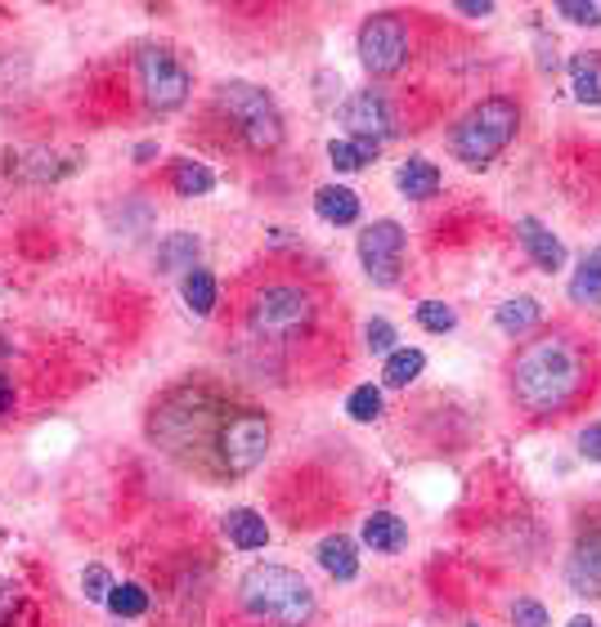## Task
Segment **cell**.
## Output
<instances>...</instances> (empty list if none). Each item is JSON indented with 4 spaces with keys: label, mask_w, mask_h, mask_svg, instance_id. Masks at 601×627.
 <instances>
[{
    "label": "cell",
    "mask_w": 601,
    "mask_h": 627,
    "mask_svg": "<svg viewBox=\"0 0 601 627\" xmlns=\"http://www.w3.org/2000/svg\"><path fill=\"white\" fill-rule=\"evenodd\" d=\"M592 385L588 350L566 332H547L521 346L512 363V395L530 417H562Z\"/></svg>",
    "instance_id": "cell-1"
},
{
    "label": "cell",
    "mask_w": 601,
    "mask_h": 627,
    "mask_svg": "<svg viewBox=\"0 0 601 627\" xmlns=\"http://www.w3.org/2000/svg\"><path fill=\"white\" fill-rule=\"evenodd\" d=\"M234 413L239 408H229L207 385H184L153 408V440L184 466L220 479V436Z\"/></svg>",
    "instance_id": "cell-2"
},
{
    "label": "cell",
    "mask_w": 601,
    "mask_h": 627,
    "mask_svg": "<svg viewBox=\"0 0 601 627\" xmlns=\"http://www.w3.org/2000/svg\"><path fill=\"white\" fill-rule=\"evenodd\" d=\"M239 601L247 618L269 627H305L314 618V592L288 565H252L239 583Z\"/></svg>",
    "instance_id": "cell-3"
},
{
    "label": "cell",
    "mask_w": 601,
    "mask_h": 627,
    "mask_svg": "<svg viewBox=\"0 0 601 627\" xmlns=\"http://www.w3.org/2000/svg\"><path fill=\"white\" fill-rule=\"evenodd\" d=\"M517 126H521V108L512 100H481L449 130V153L462 166H489L517 139Z\"/></svg>",
    "instance_id": "cell-4"
},
{
    "label": "cell",
    "mask_w": 601,
    "mask_h": 627,
    "mask_svg": "<svg viewBox=\"0 0 601 627\" xmlns=\"http://www.w3.org/2000/svg\"><path fill=\"white\" fill-rule=\"evenodd\" d=\"M220 108L229 113V121L239 126L247 149L269 153V149H279L284 143V117H279V108H274V100L261 85H252V81L220 85Z\"/></svg>",
    "instance_id": "cell-5"
},
{
    "label": "cell",
    "mask_w": 601,
    "mask_h": 627,
    "mask_svg": "<svg viewBox=\"0 0 601 627\" xmlns=\"http://www.w3.org/2000/svg\"><path fill=\"white\" fill-rule=\"evenodd\" d=\"M314 318V301L305 287L297 282H269L252 297V310H247V323L256 336H269V341H288V336L305 332Z\"/></svg>",
    "instance_id": "cell-6"
},
{
    "label": "cell",
    "mask_w": 601,
    "mask_h": 627,
    "mask_svg": "<svg viewBox=\"0 0 601 627\" xmlns=\"http://www.w3.org/2000/svg\"><path fill=\"white\" fill-rule=\"evenodd\" d=\"M189 68H184L166 45H145L140 55H135V90H140V100L153 108V113H171L189 100Z\"/></svg>",
    "instance_id": "cell-7"
},
{
    "label": "cell",
    "mask_w": 601,
    "mask_h": 627,
    "mask_svg": "<svg viewBox=\"0 0 601 627\" xmlns=\"http://www.w3.org/2000/svg\"><path fill=\"white\" fill-rule=\"evenodd\" d=\"M265 453H269V417L256 408H239L220 436V479L256 471Z\"/></svg>",
    "instance_id": "cell-8"
},
{
    "label": "cell",
    "mask_w": 601,
    "mask_h": 627,
    "mask_svg": "<svg viewBox=\"0 0 601 627\" xmlns=\"http://www.w3.org/2000/svg\"><path fill=\"white\" fill-rule=\"evenodd\" d=\"M408 59V27L395 14H373L359 27V63L373 77L400 72Z\"/></svg>",
    "instance_id": "cell-9"
},
{
    "label": "cell",
    "mask_w": 601,
    "mask_h": 627,
    "mask_svg": "<svg viewBox=\"0 0 601 627\" xmlns=\"http://www.w3.org/2000/svg\"><path fill=\"white\" fill-rule=\"evenodd\" d=\"M404 247L408 237L395 220H378L359 233V260H363V274L373 278L378 287H395L400 282V265H404Z\"/></svg>",
    "instance_id": "cell-10"
},
{
    "label": "cell",
    "mask_w": 601,
    "mask_h": 627,
    "mask_svg": "<svg viewBox=\"0 0 601 627\" xmlns=\"http://www.w3.org/2000/svg\"><path fill=\"white\" fill-rule=\"evenodd\" d=\"M342 126H350L355 139H378L382 143L395 130V117H391V104L378 90H359L342 104Z\"/></svg>",
    "instance_id": "cell-11"
},
{
    "label": "cell",
    "mask_w": 601,
    "mask_h": 627,
    "mask_svg": "<svg viewBox=\"0 0 601 627\" xmlns=\"http://www.w3.org/2000/svg\"><path fill=\"white\" fill-rule=\"evenodd\" d=\"M517 237H521V247L530 252V260H534L539 269H547V274L566 269V247H562V237L552 233L543 220L521 216V220H517Z\"/></svg>",
    "instance_id": "cell-12"
},
{
    "label": "cell",
    "mask_w": 601,
    "mask_h": 627,
    "mask_svg": "<svg viewBox=\"0 0 601 627\" xmlns=\"http://www.w3.org/2000/svg\"><path fill=\"white\" fill-rule=\"evenodd\" d=\"M570 588L579 596H601V529L583 534L570 556Z\"/></svg>",
    "instance_id": "cell-13"
},
{
    "label": "cell",
    "mask_w": 601,
    "mask_h": 627,
    "mask_svg": "<svg viewBox=\"0 0 601 627\" xmlns=\"http://www.w3.org/2000/svg\"><path fill=\"white\" fill-rule=\"evenodd\" d=\"M224 538L234 543L239 551H261L265 543H269V524H265V515L261 511H252V507H234L224 515Z\"/></svg>",
    "instance_id": "cell-14"
},
{
    "label": "cell",
    "mask_w": 601,
    "mask_h": 627,
    "mask_svg": "<svg viewBox=\"0 0 601 627\" xmlns=\"http://www.w3.org/2000/svg\"><path fill=\"white\" fill-rule=\"evenodd\" d=\"M395 184H400L404 198L427 202V198H436V193H440V166L427 162V158H408V162L395 171Z\"/></svg>",
    "instance_id": "cell-15"
},
{
    "label": "cell",
    "mask_w": 601,
    "mask_h": 627,
    "mask_svg": "<svg viewBox=\"0 0 601 627\" xmlns=\"http://www.w3.org/2000/svg\"><path fill=\"white\" fill-rule=\"evenodd\" d=\"M363 543L373 547V551H382V556H395V551H404L408 547V529H404V520L400 515H391V511H373L363 520Z\"/></svg>",
    "instance_id": "cell-16"
},
{
    "label": "cell",
    "mask_w": 601,
    "mask_h": 627,
    "mask_svg": "<svg viewBox=\"0 0 601 627\" xmlns=\"http://www.w3.org/2000/svg\"><path fill=\"white\" fill-rule=\"evenodd\" d=\"M319 565L328 578H337V583H350V578L359 573V556H355V543L346 534H328L319 543Z\"/></svg>",
    "instance_id": "cell-17"
},
{
    "label": "cell",
    "mask_w": 601,
    "mask_h": 627,
    "mask_svg": "<svg viewBox=\"0 0 601 627\" xmlns=\"http://www.w3.org/2000/svg\"><path fill=\"white\" fill-rule=\"evenodd\" d=\"M314 211L328 224H355L359 220V193H350L346 184H328V188L314 193Z\"/></svg>",
    "instance_id": "cell-18"
},
{
    "label": "cell",
    "mask_w": 601,
    "mask_h": 627,
    "mask_svg": "<svg viewBox=\"0 0 601 627\" xmlns=\"http://www.w3.org/2000/svg\"><path fill=\"white\" fill-rule=\"evenodd\" d=\"M494 318H498V327H502L507 336H525V332L543 318V305H539L534 297H512V301H502V305H498V314H494Z\"/></svg>",
    "instance_id": "cell-19"
},
{
    "label": "cell",
    "mask_w": 601,
    "mask_h": 627,
    "mask_svg": "<svg viewBox=\"0 0 601 627\" xmlns=\"http://www.w3.org/2000/svg\"><path fill=\"white\" fill-rule=\"evenodd\" d=\"M198 237L194 233H171L166 243L158 247V269L162 274H175V269H198Z\"/></svg>",
    "instance_id": "cell-20"
},
{
    "label": "cell",
    "mask_w": 601,
    "mask_h": 627,
    "mask_svg": "<svg viewBox=\"0 0 601 627\" xmlns=\"http://www.w3.org/2000/svg\"><path fill=\"white\" fill-rule=\"evenodd\" d=\"M570 301L575 305H601V247L583 256V265L570 278Z\"/></svg>",
    "instance_id": "cell-21"
},
{
    "label": "cell",
    "mask_w": 601,
    "mask_h": 627,
    "mask_svg": "<svg viewBox=\"0 0 601 627\" xmlns=\"http://www.w3.org/2000/svg\"><path fill=\"white\" fill-rule=\"evenodd\" d=\"M171 184H175L180 198H203V193H211V188H216V175H211L203 162L180 158V162L171 166Z\"/></svg>",
    "instance_id": "cell-22"
},
{
    "label": "cell",
    "mask_w": 601,
    "mask_h": 627,
    "mask_svg": "<svg viewBox=\"0 0 601 627\" xmlns=\"http://www.w3.org/2000/svg\"><path fill=\"white\" fill-rule=\"evenodd\" d=\"M180 297H184V305H189L194 314H211L216 310V278H211V269H189V274H184Z\"/></svg>",
    "instance_id": "cell-23"
},
{
    "label": "cell",
    "mask_w": 601,
    "mask_h": 627,
    "mask_svg": "<svg viewBox=\"0 0 601 627\" xmlns=\"http://www.w3.org/2000/svg\"><path fill=\"white\" fill-rule=\"evenodd\" d=\"M570 77H575V100L579 104H601V59L597 55H575Z\"/></svg>",
    "instance_id": "cell-24"
},
{
    "label": "cell",
    "mask_w": 601,
    "mask_h": 627,
    "mask_svg": "<svg viewBox=\"0 0 601 627\" xmlns=\"http://www.w3.org/2000/svg\"><path fill=\"white\" fill-rule=\"evenodd\" d=\"M423 368H427V355L423 350H395V355H386V368H382V381L386 385H395V391H400V385H413V381H418L423 376Z\"/></svg>",
    "instance_id": "cell-25"
},
{
    "label": "cell",
    "mask_w": 601,
    "mask_h": 627,
    "mask_svg": "<svg viewBox=\"0 0 601 627\" xmlns=\"http://www.w3.org/2000/svg\"><path fill=\"white\" fill-rule=\"evenodd\" d=\"M108 609H113L117 618H140V614L149 609V592H145L140 583H113Z\"/></svg>",
    "instance_id": "cell-26"
},
{
    "label": "cell",
    "mask_w": 601,
    "mask_h": 627,
    "mask_svg": "<svg viewBox=\"0 0 601 627\" xmlns=\"http://www.w3.org/2000/svg\"><path fill=\"white\" fill-rule=\"evenodd\" d=\"M346 413L355 421H378L382 417V391L378 385H355L350 399H346Z\"/></svg>",
    "instance_id": "cell-27"
},
{
    "label": "cell",
    "mask_w": 601,
    "mask_h": 627,
    "mask_svg": "<svg viewBox=\"0 0 601 627\" xmlns=\"http://www.w3.org/2000/svg\"><path fill=\"white\" fill-rule=\"evenodd\" d=\"M418 323H423L427 332H453V327H458V314H453L444 301H423V305H418Z\"/></svg>",
    "instance_id": "cell-28"
},
{
    "label": "cell",
    "mask_w": 601,
    "mask_h": 627,
    "mask_svg": "<svg viewBox=\"0 0 601 627\" xmlns=\"http://www.w3.org/2000/svg\"><path fill=\"white\" fill-rule=\"evenodd\" d=\"M328 162H333V171L350 175V171H359V166H363V153H359V143H355V139H333V143H328Z\"/></svg>",
    "instance_id": "cell-29"
},
{
    "label": "cell",
    "mask_w": 601,
    "mask_h": 627,
    "mask_svg": "<svg viewBox=\"0 0 601 627\" xmlns=\"http://www.w3.org/2000/svg\"><path fill=\"white\" fill-rule=\"evenodd\" d=\"M81 588H85V601H95V605H108V592H113V578L104 565H90L85 578H81Z\"/></svg>",
    "instance_id": "cell-30"
},
{
    "label": "cell",
    "mask_w": 601,
    "mask_h": 627,
    "mask_svg": "<svg viewBox=\"0 0 601 627\" xmlns=\"http://www.w3.org/2000/svg\"><path fill=\"white\" fill-rule=\"evenodd\" d=\"M557 14L566 23H575V27H597L601 23V5H588V0H562Z\"/></svg>",
    "instance_id": "cell-31"
},
{
    "label": "cell",
    "mask_w": 601,
    "mask_h": 627,
    "mask_svg": "<svg viewBox=\"0 0 601 627\" xmlns=\"http://www.w3.org/2000/svg\"><path fill=\"white\" fill-rule=\"evenodd\" d=\"M363 336H368V350L373 355H395V327L386 318H373L363 327Z\"/></svg>",
    "instance_id": "cell-32"
},
{
    "label": "cell",
    "mask_w": 601,
    "mask_h": 627,
    "mask_svg": "<svg viewBox=\"0 0 601 627\" xmlns=\"http://www.w3.org/2000/svg\"><path fill=\"white\" fill-rule=\"evenodd\" d=\"M512 623L517 627H547V609L539 601H517L512 605Z\"/></svg>",
    "instance_id": "cell-33"
},
{
    "label": "cell",
    "mask_w": 601,
    "mask_h": 627,
    "mask_svg": "<svg viewBox=\"0 0 601 627\" xmlns=\"http://www.w3.org/2000/svg\"><path fill=\"white\" fill-rule=\"evenodd\" d=\"M579 453L588 457V462H601V426H588L583 436H579Z\"/></svg>",
    "instance_id": "cell-34"
},
{
    "label": "cell",
    "mask_w": 601,
    "mask_h": 627,
    "mask_svg": "<svg viewBox=\"0 0 601 627\" xmlns=\"http://www.w3.org/2000/svg\"><path fill=\"white\" fill-rule=\"evenodd\" d=\"M458 14H472V19H489L494 5L489 0H458Z\"/></svg>",
    "instance_id": "cell-35"
},
{
    "label": "cell",
    "mask_w": 601,
    "mask_h": 627,
    "mask_svg": "<svg viewBox=\"0 0 601 627\" xmlns=\"http://www.w3.org/2000/svg\"><path fill=\"white\" fill-rule=\"evenodd\" d=\"M14 592L10 588H0V627H10V618H14Z\"/></svg>",
    "instance_id": "cell-36"
},
{
    "label": "cell",
    "mask_w": 601,
    "mask_h": 627,
    "mask_svg": "<svg viewBox=\"0 0 601 627\" xmlns=\"http://www.w3.org/2000/svg\"><path fill=\"white\" fill-rule=\"evenodd\" d=\"M14 408V381L10 376H0V417H5Z\"/></svg>",
    "instance_id": "cell-37"
},
{
    "label": "cell",
    "mask_w": 601,
    "mask_h": 627,
    "mask_svg": "<svg viewBox=\"0 0 601 627\" xmlns=\"http://www.w3.org/2000/svg\"><path fill=\"white\" fill-rule=\"evenodd\" d=\"M158 153V143H140V149H135V158H140V162H149Z\"/></svg>",
    "instance_id": "cell-38"
},
{
    "label": "cell",
    "mask_w": 601,
    "mask_h": 627,
    "mask_svg": "<svg viewBox=\"0 0 601 627\" xmlns=\"http://www.w3.org/2000/svg\"><path fill=\"white\" fill-rule=\"evenodd\" d=\"M570 627H597V618H588V614H579V618H570Z\"/></svg>",
    "instance_id": "cell-39"
}]
</instances>
